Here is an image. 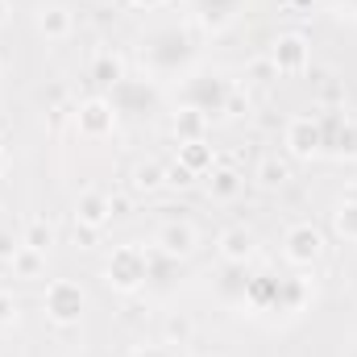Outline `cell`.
Here are the masks:
<instances>
[{"label":"cell","mask_w":357,"mask_h":357,"mask_svg":"<svg viewBox=\"0 0 357 357\" xmlns=\"http://www.w3.org/2000/svg\"><path fill=\"white\" fill-rule=\"evenodd\" d=\"M46 312H50L59 324L79 320V312H84V295H79V287H71V282H54V287L46 291Z\"/></svg>","instance_id":"6da1fadb"},{"label":"cell","mask_w":357,"mask_h":357,"mask_svg":"<svg viewBox=\"0 0 357 357\" xmlns=\"http://www.w3.org/2000/svg\"><path fill=\"white\" fill-rule=\"evenodd\" d=\"M142 278H146V262L137 258V250H121V254L112 258V266H108V282H112V287L133 291Z\"/></svg>","instance_id":"7a4b0ae2"},{"label":"cell","mask_w":357,"mask_h":357,"mask_svg":"<svg viewBox=\"0 0 357 357\" xmlns=\"http://www.w3.org/2000/svg\"><path fill=\"white\" fill-rule=\"evenodd\" d=\"M320 250H324V237L312 229V225H299V229H291V237H287V258L291 262H316L320 258Z\"/></svg>","instance_id":"3957f363"},{"label":"cell","mask_w":357,"mask_h":357,"mask_svg":"<svg viewBox=\"0 0 357 357\" xmlns=\"http://www.w3.org/2000/svg\"><path fill=\"white\" fill-rule=\"evenodd\" d=\"M274 71H303V63H307V42L299 38V33H282L278 42H274Z\"/></svg>","instance_id":"277c9868"},{"label":"cell","mask_w":357,"mask_h":357,"mask_svg":"<svg viewBox=\"0 0 357 357\" xmlns=\"http://www.w3.org/2000/svg\"><path fill=\"white\" fill-rule=\"evenodd\" d=\"M287 146H291L295 158H312V154L320 150V125H316L312 116H299V121L287 129Z\"/></svg>","instance_id":"5b68a950"},{"label":"cell","mask_w":357,"mask_h":357,"mask_svg":"<svg viewBox=\"0 0 357 357\" xmlns=\"http://www.w3.org/2000/svg\"><path fill=\"white\" fill-rule=\"evenodd\" d=\"M220 254H225L229 262H245V258L254 254V237H250L245 229H229V233L220 237Z\"/></svg>","instance_id":"8992f818"},{"label":"cell","mask_w":357,"mask_h":357,"mask_svg":"<svg viewBox=\"0 0 357 357\" xmlns=\"http://www.w3.org/2000/svg\"><path fill=\"white\" fill-rule=\"evenodd\" d=\"M79 121H84V129H88L91 137H100V133H104V129L112 125V108H108L104 100H91L88 108L79 112Z\"/></svg>","instance_id":"52a82bcc"},{"label":"cell","mask_w":357,"mask_h":357,"mask_svg":"<svg viewBox=\"0 0 357 357\" xmlns=\"http://www.w3.org/2000/svg\"><path fill=\"white\" fill-rule=\"evenodd\" d=\"M191 245H195V233L187 225H167L162 229V250L167 254H191Z\"/></svg>","instance_id":"ba28073f"},{"label":"cell","mask_w":357,"mask_h":357,"mask_svg":"<svg viewBox=\"0 0 357 357\" xmlns=\"http://www.w3.org/2000/svg\"><path fill=\"white\" fill-rule=\"evenodd\" d=\"M183 167L195 175V171H208L212 167V150L204 142H183Z\"/></svg>","instance_id":"9c48e42d"},{"label":"cell","mask_w":357,"mask_h":357,"mask_svg":"<svg viewBox=\"0 0 357 357\" xmlns=\"http://www.w3.org/2000/svg\"><path fill=\"white\" fill-rule=\"evenodd\" d=\"M108 216H112V212H108V199H100V195H84V204H79V220H84V225L96 229V225H104Z\"/></svg>","instance_id":"30bf717a"},{"label":"cell","mask_w":357,"mask_h":357,"mask_svg":"<svg viewBox=\"0 0 357 357\" xmlns=\"http://www.w3.org/2000/svg\"><path fill=\"white\" fill-rule=\"evenodd\" d=\"M71 29V17H67V8H42V33H50V38H63Z\"/></svg>","instance_id":"8fae6325"},{"label":"cell","mask_w":357,"mask_h":357,"mask_svg":"<svg viewBox=\"0 0 357 357\" xmlns=\"http://www.w3.org/2000/svg\"><path fill=\"white\" fill-rule=\"evenodd\" d=\"M13 270H17V274H25V278H33V274L42 270V250H29V245H21V250L13 254Z\"/></svg>","instance_id":"7c38bea8"},{"label":"cell","mask_w":357,"mask_h":357,"mask_svg":"<svg viewBox=\"0 0 357 357\" xmlns=\"http://www.w3.org/2000/svg\"><path fill=\"white\" fill-rule=\"evenodd\" d=\"M162 178H167V171L150 162V167H137V175H133V187H137V191H154V187H162Z\"/></svg>","instance_id":"4fadbf2b"},{"label":"cell","mask_w":357,"mask_h":357,"mask_svg":"<svg viewBox=\"0 0 357 357\" xmlns=\"http://www.w3.org/2000/svg\"><path fill=\"white\" fill-rule=\"evenodd\" d=\"M175 129L183 133V137H187V142H199L195 133L204 129V112H195V108H191V112H183V116L175 121Z\"/></svg>","instance_id":"5bb4252c"},{"label":"cell","mask_w":357,"mask_h":357,"mask_svg":"<svg viewBox=\"0 0 357 357\" xmlns=\"http://www.w3.org/2000/svg\"><path fill=\"white\" fill-rule=\"evenodd\" d=\"M96 79H100V84H116V79H121V63H116V59H100V63H96Z\"/></svg>","instance_id":"9a60e30c"},{"label":"cell","mask_w":357,"mask_h":357,"mask_svg":"<svg viewBox=\"0 0 357 357\" xmlns=\"http://www.w3.org/2000/svg\"><path fill=\"white\" fill-rule=\"evenodd\" d=\"M237 187H241V178L233 175V171H220V175L212 178V191H216V195H233Z\"/></svg>","instance_id":"2e32d148"},{"label":"cell","mask_w":357,"mask_h":357,"mask_svg":"<svg viewBox=\"0 0 357 357\" xmlns=\"http://www.w3.org/2000/svg\"><path fill=\"white\" fill-rule=\"evenodd\" d=\"M25 245H29V250H42V254H46V250H50V229H46V225H33V229H29V241H25Z\"/></svg>","instance_id":"e0dca14e"},{"label":"cell","mask_w":357,"mask_h":357,"mask_svg":"<svg viewBox=\"0 0 357 357\" xmlns=\"http://www.w3.org/2000/svg\"><path fill=\"white\" fill-rule=\"evenodd\" d=\"M282 178H287V167H282V162H274V158H270V162H262V183H266V187L282 183Z\"/></svg>","instance_id":"ac0fdd59"},{"label":"cell","mask_w":357,"mask_h":357,"mask_svg":"<svg viewBox=\"0 0 357 357\" xmlns=\"http://www.w3.org/2000/svg\"><path fill=\"white\" fill-rule=\"evenodd\" d=\"M17 250H21V245L13 241V233H8V229H0V262H13V254H17Z\"/></svg>","instance_id":"d6986e66"},{"label":"cell","mask_w":357,"mask_h":357,"mask_svg":"<svg viewBox=\"0 0 357 357\" xmlns=\"http://www.w3.org/2000/svg\"><path fill=\"white\" fill-rule=\"evenodd\" d=\"M167 178H171V183H178V187H187V183H191V171H187V167H171V171H167Z\"/></svg>","instance_id":"ffe728a7"},{"label":"cell","mask_w":357,"mask_h":357,"mask_svg":"<svg viewBox=\"0 0 357 357\" xmlns=\"http://www.w3.org/2000/svg\"><path fill=\"white\" fill-rule=\"evenodd\" d=\"M91 237H96V229L79 220V225H75V241H84V245H91Z\"/></svg>","instance_id":"44dd1931"},{"label":"cell","mask_w":357,"mask_h":357,"mask_svg":"<svg viewBox=\"0 0 357 357\" xmlns=\"http://www.w3.org/2000/svg\"><path fill=\"white\" fill-rule=\"evenodd\" d=\"M8 312H13V299H8V295H0V320H4Z\"/></svg>","instance_id":"7402d4cb"},{"label":"cell","mask_w":357,"mask_h":357,"mask_svg":"<svg viewBox=\"0 0 357 357\" xmlns=\"http://www.w3.org/2000/svg\"><path fill=\"white\" fill-rule=\"evenodd\" d=\"M0 21H4V0H0Z\"/></svg>","instance_id":"603a6c76"}]
</instances>
